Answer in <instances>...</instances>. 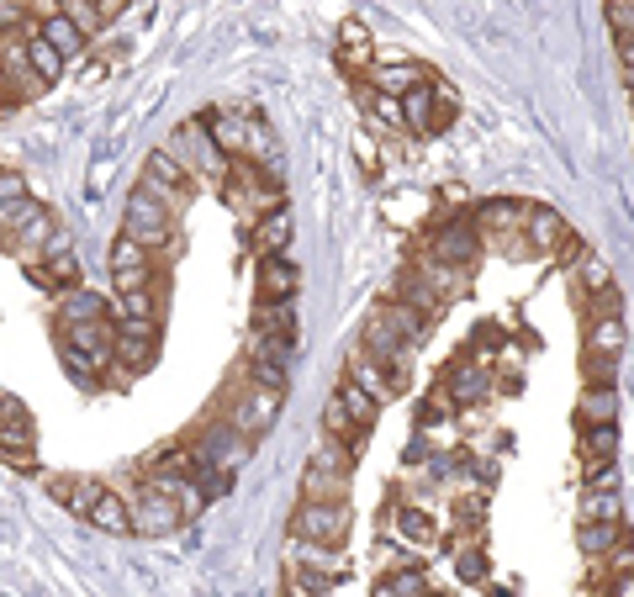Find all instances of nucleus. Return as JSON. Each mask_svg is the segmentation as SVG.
<instances>
[{"instance_id": "8fccbe9b", "label": "nucleus", "mask_w": 634, "mask_h": 597, "mask_svg": "<svg viewBox=\"0 0 634 597\" xmlns=\"http://www.w3.org/2000/svg\"><path fill=\"white\" fill-rule=\"evenodd\" d=\"M624 80H629V90H634V37H624Z\"/></svg>"}, {"instance_id": "473e14b6", "label": "nucleus", "mask_w": 634, "mask_h": 597, "mask_svg": "<svg viewBox=\"0 0 634 597\" xmlns=\"http://www.w3.org/2000/svg\"><path fill=\"white\" fill-rule=\"evenodd\" d=\"M212 143H217V148H228L233 159H244V154H249V127H244V122H228V117H222V122L212 127Z\"/></svg>"}, {"instance_id": "b1692460", "label": "nucleus", "mask_w": 634, "mask_h": 597, "mask_svg": "<svg viewBox=\"0 0 634 597\" xmlns=\"http://www.w3.org/2000/svg\"><path fill=\"white\" fill-rule=\"evenodd\" d=\"M339 64H344V69L370 64V32H365L360 22H344V27H339Z\"/></svg>"}, {"instance_id": "a19ab883", "label": "nucleus", "mask_w": 634, "mask_h": 597, "mask_svg": "<svg viewBox=\"0 0 634 597\" xmlns=\"http://www.w3.org/2000/svg\"><path fill=\"white\" fill-rule=\"evenodd\" d=\"M376 117L386 122V127H407V111H402V96H376Z\"/></svg>"}, {"instance_id": "7c9ffc66", "label": "nucleus", "mask_w": 634, "mask_h": 597, "mask_svg": "<svg viewBox=\"0 0 634 597\" xmlns=\"http://www.w3.org/2000/svg\"><path fill=\"white\" fill-rule=\"evenodd\" d=\"M582 418H587V423H613V386L592 381V386L582 391Z\"/></svg>"}, {"instance_id": "1a4fd4ad", "label": "nucleus", "mask_w": 634, "mask_h": 597, "mask_svg": "<svg viewBox=\"0 0 634 597\" xmlns=\"http://www.w3.org/2000/svg\"><path fill=\"white\" fill-rule=\"evenodd\" d=\"M143 170H148V175H143V185L164 201V207H180V201L191 196V185H196V180H191V170H185V164L170 154V148H154Z\"/></svg>"}, {"instance_id": "0eeeda50", "label": "nucleus", "mask_w": 634, "mask_h": 597, "mask_svg": "<svg viewBox=\"0 0 634 597\" xmlns=\"http://www.w3.org/2000/svg\"><path fill=\"white\" fill-rule=\"evenodd\" d=\"M196 450V460H207V465H217V471H228V476H238V465H249V455H254V444L238 434L233 423H207L201 428V439L191 444Z\"/></svg>"}, {"instance_id": "2eb2a0df", "label": "nucleus", "mask_w": 634, "mask_h": 597, "mask_svg": "<svg viewBox=\"0 0 634 597\" xmlns=\"http://www.w3.org/2000/svg\"><path fill=\"white\" fill-rule=\"evenodd\" d=\"M85 524H96L101 534H138L133 529V502H127V497H117V492H101V502H96V508H90V518H85Z\"/></svg>"}, {"instance_id": "ddd939ff", "label": "nucleus", "mask_w": 634, "mask_h": 597, "mask_svg": "<svg viewBox=\"0 0 634 597\" xmlns=\"http://www.w3.org/2000/svg\"><path fill=\"white\" fill-rule=\"evenodd\" d=\"M101 492H106V481H96V476H48V497L64 502V508L80 513V518H90V508L101 502Z\"/></svg>"}, {"instance_id": "58836bf2", "label": "nucleus", "mask_w": 634, "mask_h": 597, "mask_svg": "<svg viewBox=\"0 0 634 597\" xmlns=\"http://www.w3.org/2000/svg\"><path fill=\"white\" fill-rule=\"evenodd\" d=\"M64 11L74 16V22H80L85 32H101L106 27V16H101V6H96V0H64Z\"/></svg>"}, {"instance_id": "412c9836", "label": "nucleus", "mask_w": 634, "mask_h": 597, "mask_svg": "<svg viewBox=\"0 0 634 597\" xmlns=\"http://www.w3.org/2000/svg\"><path fill=\"white\" fill-rule=\"evenodd\" d=\"M471 254H476V233L471 228H444L439 233V244H434V259H444V265H471Z\"/></svg>"}, {"instance_id": "a878e982", "label": "nucleus", "mask_w": 634, "mask_h": 597, "mask_svg": "<svg viewBox=\"0 0 634 597\" xmlns=\"http://www.w3.org/2000/svg\"><path fill=\"white\" fill-rule=\"evenodd\" d=\"M381 312L391 317V328H397V333H402V339H407V344H418V339H423V333H428V317H423V312H418L413 302H386Z\"/></svg>"}, {"instance_id": "de8ad7c7", "label": "nucleus", "mask_w": 634, "mask_h": 597, "mask_svg": "<svg viewBox=\"0 0 634 597\" xmlns=\"http://www.w3.org/2000/svg\"><path fill=\"white\" fill-rule=\"evenodd\" d=\"M460 576H465V582H476V576H481V555H460Z\"/></svg>"}, {"instance_id": "c756f323", "label": "nucleus", "mask_w": 634, "mask_h": 597, "mask_svg": "<svg viewBox=\"0 0 634 597\" xmlns=\"http://www.w3.org/2000/svg\"><path fill=\"white\" fill-rule=\"evenodd\" d=\"M524 228H529V244H539V249L566 244V228H561V217H555V212H529Z\"/></svg>"}, {"instance_id": "e433bc0d", "label": "nucleus", "mask_w": 634, "mask_h": 597, "mask_svg": "<svg viewBox=\"0 0 634 597\" xmlns=\"http://www.w3.org/2000/svg\"><path fill=\"white\" fill-rule=\"evenodd\" d=\"M376 597H423V576L407 571V576H381L376 582Z\"/></svg>"}, {"instance_id": "6e6552de", "label": "nucleus", "mask_w": 634, "mask_h": 597, "mask_svg": "<svg viewBox=\"0 0 634 597\" xmlns=\"http://www.w3.org/2000/svg\"><path fill=\"white\" fill-rule=\"evenodd\" d=\"M185 524V508L170 497V492H159V487H138V497H133V529L143 534V539H164V534H175Z\"/></svg>"}, {"instance_id": "c9c22d12", "label": "nucleus", "mask_w": 634, "mask_h": 597, "mask_svg": "<svg viewBox=\"0 0 634 597\" xmlns=\"http://www.w3.org/2000/svg\"><path fill=\"white\" fill-rule=\"evenodd\" d=\"M582 524H619V502H613L608 492H587Z\"/></svg>"}, {"instance_id": "f704fd0d", "label": "nucleus", "mask_w": 634, "mask_h": 597, "mask_svg": "<svg viewBox=\"0 0 634 597\" xmlns=\"http://www.w3.org/2000/svg\"><path fill=\"white\" fill-rule=\"evenodd\" d=\"M32 212H37V201H32V196H11L6 207H0V238H11V233L32 217Z\"/></svg>"}, {"instance_id": "393cba45", "label": "nucleus", "mask_w": 634, "mask_h": 597, "mask_svg": "<svg viewBox=\"0 0 634 597\" xmlns=\"http://www.w3.org/2000/svg\"><path fill=\"white\" fill-rule=\"evenodd\" d=\"M423 85V69L418 64H381L376 69V90H386V96H407V90Z\"/></svg>"}, {"instance_id": "3c124183", "label": "nucleus", "mask_w": 634, "mask_h": 597, "mask_svg": "<svg viewBox=\"0 0 634 597\" xmlns=\"http://www.w3.org/2000/svg\"><path fill=\"white\" fill-rule=\"evenodd\" d=\"M613 597H634V566H624V576H619V592Z\"/></svg>"}, {"instance_id": "49530a36", "label": "nucleus", "mask_w": 634, "mask_h": 597, "mask_svg": "<svg viewBox=\"0 0 634 597\" xmlns=\"http://www.w3.org/2000/svg\"><path fill=\"white\" fill-rule=\"evenodd\" d=\"M11 196H27V191H22V180H16V175H0V207H6Z\"/></svg>"}, {"instance_id": "09e8293b", "label": "nucleus", "mask_w": 634, "mask_h": 597, "mask_svg": "<svg viewBox=\"0 0 634 597\" xmlns=\"http://www.w3.org/2000/svg\"><path fill=\"white\" fill-rule=\"evenodd\" d=\"M96 6H101V16H106V22H117V16L127 11V0H96Z\"/></svg>"}, {"instance_id": "6ab92c4d", "label": "nucleus", "mask_w": 634, "mask_h": 597, "mask_svg": "<svg viewBox=\"0 0 634 597\" xmlns=\"http://www.w3.org/2000/svg\"><path fill=\"white\" fill-rule=\"evenodd\" d=\"M323 434H333L339 444H349L354 455L365 450V423H354V418H349V407L339 402V391H333L328 407H323Z\"/></svg>"}, {"instance_id": "864d4df0", "label": "nucleus", "mask_w": 634, "mask_h": 597, "mask_svg": "<svg viewBox=\"0 0 634 597\" xmlns=\"http://www.w3.org/2000/svg\"><path fill=\"white\" fill-rule=\"evenodd\" d=\"M0 402H6V391H0Z\"/></svg>"}, {"instance_id": "aec40b11", "label": "nucleus", "mask_w": 634, "mask_h": 597, "mask_svg": "<svg viewBox=\"0 0 634 597\" xmlns=\"http://www.w3.org/2000/svg\"><path fill=\"white\" fill-rule=\"evenodd\" d=\"M27 53H32V69H37V80H43V85H59V80H64L69 59H64V53L53 48V43H48V37L37 32V27L27 32Z\"/></svg>"}, {"instance_id": "5fc2aeb1", "label": "nucleus", "mask_w": 634, "mask_h": 597, "mask_svg": "<svg viewBox=\"0 0 634 597\" xmlns=\"http://www.w3.org/2000/svg\"><path fill=\"white\" fill-rule=\"evenodd\" d=\"M423 597H428V592H423Z\"/></svg>"}, {"instance_id": "9b49d317", "label": "nucleus", "mask_w": 634, "mask_h": 597, "mask_svg": "<svg viewBox=\"0 0 634 597\" xmlns=\"http://www.w3.org/2000/svg\"><path fill=\"white\" fill-rule=\"evenodd\" d=\"M0 64H6V85L16 96H37L43 80L32 69V53H27V32H0Z\"/></svg>"}, {"instance_id": "f257e3e1", "label": "nucleus", "mask_w": 634, "mask_h": 597, "mask_svg": "<svg viewBox=\"0 0 634 597\" xmlns=\"http://www.w3.org/2000/svg\"><path fill=\"white\" fill-rule=\"evenodd\" d=\"M349 465H354L349 444H339L333 434H317L307 476H302V497H312V502H344L349 497Z\"/></svg>"}, {"instance_id": "5701e85b", "label": "nucleus", "mask_w": 634, "mask_h": 597, "mask_svg": "<svg viewBox=\"0 0 634 597\" xmlns=\"http://www.w3.org/2000/svg\"><path fill=\"white\" fill-rule=\"evenodd\" d=\"M402 111H407V127H423V133H434V111H439V90H407L402 96Z\"/></svg>"}, {"instance_id": "79ce46f5", "label": "nucleus", "mask_w": 634, "mask_h": 597, "mask_svg": "<svg viewBox=\"0 0 634 597\" xmlns=\"http://www.w3.org/2000/svg\"><path fill=\"white\" fill-rule=\"evenodd\" d=\"M582 275H587V286H592V296H598V291H608L613 281H608V265H603V259L598 254H582Z\"/></svg>"}, {"instance_id": "4c0bfd02", "label": "nucleus", "mask_w": 634, "mask_h": 597, "mask_svg": "<svg viewBox=\"0 0 634 597\" xmlns=\"http://www.w3.org/2000/svg\"><path fill=\"white\" fill-rule=\"evenodd\" d=\"M582 450H587L592 460H608V455H613V423H587Z\"/></svg>"}, {"instance_id": "a18cd8bd", "label": "nucleus", "mask_w": 634, "mask_h": 597, "mask_svg": "<svg viewBox=\"0 0 634 597\" xmlns=\"http://www.w3.org/2000/svg\"><path fill=\"white\" fill-rule=\"evenodd\" d=\"M455 397L460 402H476L481 397V376H476V370H460V376H455Z\"/></svg>"}, {"instance_id": "39448f33", "label": "nucleus", "mask_w": 634, "mask_h": 597, "mask_svg": "<svg viewBox=\"0 0 634 597\" xmlns=\"http://www.w3.org/2000/svg\"><path fill=\"white\" fill-rule=\"evenodd\" d=\"M117 323V365L138 376L159 360V317H111Z\"/></svg>"}, {"instance_id": "f8f14e48", "label": "nucleus", "mask_w": 634, "mask_h": 597, "mask_svg": "<svg viewBox=\"0 0 634 597\" xmlns=\"http://www.w3.org/2000/svg\"><path fill=\"white\" fill-rule=\"evenodd\" d=\"M37 32H43V37H48V43L64 53L69 64H74V59H80V53L90 48V32H85L80 22H74V16H69L64 6H59V11H48V16H37Z\"/></svg>"}, {"instance_id": "4468645a", "label": "nucleus", "mask_w": 634, "mask_h": 597, "mask_svg": "<svg viewBox=\"0 0 634 597\" xmlns=\"http://www.w3.org/2000/svg\"><path fill=\"white\" fill-rule=\"evenodd\" d=\"M296 286H302V275L286 254H265V265H259V296L265 302H291Z\"/></svg>"}, {"instance_id": "72a5a7b5", "label": "nucleus", "mask_w": 634, "mask_h": 597, "mask_svg": "<svg viewBox=\"0 0 634 597\" xmlns=\"http://www.w3.org/2000/svg\"><path fill=\"white\" fill-rule=\"evenodd\" d=\"M619 344H624L619 317H598V323H592V354H619Z\"/></svg>"}, {"instance_id": "bb28decb", "label": "nucleus", "mask_w": 634, "mask_h": 597, "mask_svg": "<svg viewBox=\"0 0 634 597\" xmlns=\"http://www.w3.org/2000/svg\"><path fill=\"white\" fill-rule=\"evenodd\" d=\"M286 244H291V212H265V222H259V249L265 254H286Z\"/></svg>"}, {"instance_id": "7ed1b4c3", "label": "nucleus", "mask_w": 634, "mask_h": 597, "mask_svg": "<svg viewBox=\"0 0 634 597\" xmlns=\"http://www.w3.org/2000/svg\"><path fill=\"white\" fill-rule=\"evenodd\" d=\"M0 460L11 471H37V423L16 397L0 402Z\"/></svg>"}, {"instance_id": "ea45409f", "label": "nucleus", "mask_w": 634, "mask_h": 597, "mask_svg": "<svg viewBox=\"0 0 634 597\" xmlns=\"http://www.w3.org/2000/svg\"><path fill=\"white\" fill-rule=\"evenodd\" d=\"M397 529H402L407 539H434V524H428L418 508H402V513H397Z\"/></svg>"}, {"instance_id": "c03bdc74", "label": "nucleus", "mask_w": 634, "mask_h": 597, "mask_svg": "<svg viewBox=\"0 0 634 597\" xmlns=\"http://www.w3.org/2000/svg\"><path fill=\"white\" fill-rule=\"evenodd\" d=\"M613 539V524H587L582 529V545H587V555H603V545Z\"/></svg>"}, {"instance_id": "c85d7f7f", "label": "nucleus", "mask_w": 634, "mask_h": 597, "mask_svg": "<svg viewBox=\"0 0 634 597\" xmlns=\"http://www.w3.org/2000/svg\"><path fill=\"white\" fill-rule=\"evenodd\" d=\"M111 317H159L154 286H143V291H117V296H111Z\"/></svg>"}, {"instance_id": "37998d69", "label": "nucleus", "mask_w": 634, "mask_h": 597, "mask_svg": "<svg viewBox=\"0 0 634 597\" xmlns=\"http://www.w3.org/2000/svg\"><path fill=\"white\" fill-rule=\"evenodd\" d=\"M613 481H619V465H613V455H608V460H592V476H587V487H592V492H608Z\"/></svg>"}, {"instance_id": "4be33fe9", "label": "nucleus", "mask_w": 634, "mask_h": 597, "mask_svg": "<svg viewBox=\"0 0 634 597\" xmlns=\"http://www.w3.org/2000/svg\"><path fill=\"white\" fill-rule=\"evenodd\" d=\"M106 296H96V291H69L64 296V328H74V323H101L106 317Z\"/></svg>"}, {"instance_id": "a211bd4d", "label": "nucleus", "mask_w": 634, "mask_h": 597, "mask_svg": "<svg viewBox=\"0 0 634 597\" xmlns=\"http://www.w3.org/2000/svg\"><path fill=\"white\" fill-rule=\"evenodd\" d=\"M53 233H59V222H53V212H43V207H37V212L22 222V228H16V233L6 238V244H11L16 254H43V249L53 244Z\"/></svg>"}, {"instance_id": "dca6fc26", "label": "nucleus", "mask_w": 634, "mask_h": 597, "mask_svg": "<svg viewBox=\"0 0 634 597\" xmlns=\"http://www.w3.org/2000/svg\"><path fill=\"white\" fill-rule=\"evenodd\" d=\"M43 270H48V286L53 291H64V286L80 281V259H74L69 233H53V244L43 249Z\"/></svg>"}, {"instance_id": "603ef678", "label": "nucleus", "mask_w": 634, "mask_h": 597, "mask_svg": "<svg viewBox=\"0 0 634 597\" xmlns=\"http://www.w3.org/2000/svg\"><path fill=\"white\" fill-rule=\"evenodd\" d=\"M0 90H6V64H0Z\"/></svg>"}, {"instance_id": "20e7f679", "label": "nucleus", "mask_w": 634, "mask_h": 597, "mask_svg": "<svg viewBox=\"0 0 634 597\" xmlns=\"http://www.w3.org/2000/svg\"><path fill=\"white\" fill-rule=\"evenodd\" d=\"M291 529H296V539H307V545H344V534H349V497L344 502H312V497H302Z\"/></svg>"}, {"instance_id": "f03ea898", "label": "nucleus", "mask_w": 634, "mask_h": 597, "mask_svg": "<svg viewBox=\"0 0 634 597\" xmlns=\"http://www.w3.org/2000/svg\"><path fill=\"white\" fill-rule=\"evenodd\" d=\"M122 233L138 238V244L148 254L159 249H175V207H164V201L148 191V185H138L133 196H127V212H122Z\"/></svg>"}, {"instance_id": "f3484780", "label": "nucleus", "mask_w": 634, "mask_h": 597, "mask_svg": "<svg viewBox=\"0 0 634 597\" xmlns=\"http://www.w3.org/2000/svg\"><path fill=\"white\" fill-rule=\"evenodd\" d=\"M249 333H265V339H291L296 344V302H259Z\"/></svg>"}, {"instance_id": "cd10ccee", "label": "nucleus", "mask_w": 634, "mask_h": 597, "mask_svg": "<svg viewBox=\"0 0 634 597\" xmlns=\"http://www.w3.org/2000/svg\"><path fill=\"white\" fill-rule=\"evenodd\" d=\"M339 402L349 407V418H354V423H365V428L376 423V413H381V402L370 397V391H365L360 381H344V386H339Z\"/></svg>"}, {"instance_id": "423d86ee", "label": "nucleus", "mask_w": 634, "mask_h": 597, "mask_svg": "<svg viewBox=\"0 0 634 597\" xmlns=\"http://www.w3.org/2000/svg\"><path fill=\"white\" fill-rule=\"evenodd\" d=\"M281 391H270V386H244V391H238V402H233V428H238V434H244L249 444H259V439H265L270 434V428H275V418H281Z\"/></svg>"}, {"instance_id": "9d476101", "label": "nucleus", "mask_w": 634, "mask_h": 597, "mask_svg": "<svg viewBox=\"0 0 634 597\" xmlns=\"http://www.w3.org/2000/svg\"><path fill=\"white\" fill-rule=\"evenodd\" d=\"M64 344L74 354H85L90 370H106L117 360V323H111V317H101V323H74V328H64Z\"/></svg>"}, {"instance_id": "2f4dec72", "label": "nucleus", "mask_w": 634, "mask_h": 597, "mask_svg": "<svg viewBox=\"0 0 634 597\" xmlns=\"http://www.w3.org/2000/svg\"><path fill=\"white\" fill-rule=\"evenodd\" d=\"M286 376H291L286 360H249V381L254 386H270V391H281V397H286Z\"/></svg>"}]
</instances>
